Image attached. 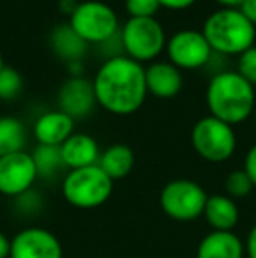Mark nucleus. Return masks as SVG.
Listing matches in <instances>:
<instances>
[{
  "mask_svg": "<svg viewBox=\"0 0 256 258\" xmlns=\"http://www.w3.org/2000/svg\"><path fill=\"white\" fill-rule=\"evenodd\" d=\"M9 258H63V248L48 228L28 227L11 239Z\"/></svg>",
  "mask_w": 256,
  "mask_h": 258,
  "instance_id": "nucleus-11",
  "label": "nucleus"
},
{
  "mask_svg": "<svg viewBox=\"0 0 256 258\" xmlns=\"http://www.w3.org/2000/svg\"><path fill=\"white\" fill-rule=\"evenodd\" d=\"M97 102L106 111L127 116L142 107L147 95L146 72L127 54L106 60L93 78Z\"/></svg>",
  "mask_w": 256,
  "mask_h": 258,
  "instance_id": "nucleus-1",
  "label": "nucleus"
},
{
  "mask_svg": "<svg viewBox=\"0 0 256 258\" xmlns=\"http://www.w3.org/2000/svg\"><path fill=\"white\" fill-rule=\"evenodd\" d=\"M205 100L211 116L232 126L246 121L256 107L254 86L237 71H223L212 76L207 85Z\"/></svg>",
  "mask_w": 256,
  "mask_h": 258,
  "instance_id": "nucleus-2",
  "label": "nucleus"
},
{
  "mask_svg": "<svg viewBox=\"0 0 256 258\" xmlns=\"http://www.w3.org/2000/svg\"><path fill=\"white\" fill-rule=\"evenodd\" d=\"M27 128L18 118L0 116V156L25 151Z\"/></svg>",
  "mask_w": 256,
  "mask_h": 258,
  "instance_id": "nucleus-21",
  "label": "nucleus"
},
{
  "mask_svg": "<svg viewBox=\"0 0 256 258\" xmlns=\"http://www.w3.org/2000/svg\"><path fill=\"white\" fill-rule=\"evenodd\" d=\"M237 72H239L247 83L256 86V46H251L249 49H246L244 53L239 54Z\"/></svg>",
  "mask_w": 256,
  "mask_h": 258,
  "instance_id": "nucleus-24",
  "label": "nucleus"
},
{
  "mask_svg": "<svg viewBox=\"0 0 256 258\" xmlns=\"http://www.w3.org/2000/svg\"><path fill=\"white\" fill-rule=\"evenodd\" d=\"M204 218L212 227V230L232 232L237 227V223H239L240 211L237 202L233 199H230L228 195L216 194L207 197Z\"/></svg>",
  "mask_w": 256,
  "mask_h": 258,
  "instance_id": "nucleus-17",
  "label": "nucleus"
},
{
  "mask_svg": "<svg viewBox=\"0 0 256 258\" xmlns=\"http://www.w3.org/2000/svg\"><path fill=\"white\" fill-rule=\"evenodd\" d=\"M244 248H246V256L247 258H256V225L249 230L247 239L244 242Z\"/></svg>",
  "mask_w": 256,
  "mask_h": 258,
  "instance_id": "nucleus-30",
  "label": "nucleus"
},
{
  "mask_svg": "<svg viewBox=\"0 0 256 258\" xmlns=\"http://www.w3.org/2000/svg\"><path fill=\"white\" fill-rule=\"evenodd\" d=\"M246 248L233 232L212 230L200 241L197 258H244Z\"/></svg>",
  "mask_w": 256,
  "mask_h": 258,
  "instance_id": "nucleus-16",
  "label": "nucleus"
},
{
  "mask_svg": "<svg viewBox=\"0 0 256 258\" xmlns=\"http://www.w3.org/2000/svg\"><path fill=\"white\" fill-rule=\"evenodd\" d=\"M125 54L135 61H151L167 46L165 30L156 18H130L120 28Z\"/></svg>",
  "mask_w": 256,
  "mask_h": 258,
  "instance_id": "nucleus-6",
  "label": "nucleus"
},
{
  "mask_svg": "<svg viewBox=\"0 0 256 258\" xmlns=\"http://www.w3.org/2000/svg\"><path fill=\"white\" fill-rule=\"evenodd\" d=\"M97 104L93 81L82 78H68L58 90L60 111L68 114L72 119L86 118L92 114Z\"/></svg>",
  "mask_w": 256,
  "mask_h": 258,
  "instance_id": "nucleus-12",
  "label": "nucleus"
},
{
  "mask_svg": "<svg viewBox=\"0 0 256 258\" xmlns=\"http://www.w3.org/2000/svg\"><path fill=\"white\" fill-rule=\"evenodd\" d=\"M82 60H77V61H68V74L70 78H82Z\"/></svg>",
  "mask_w": 256,
  "mask_h": 258,
  "instance_id": "nucleus-32",
  "label": "nucleus"
},
{
  "mask_svg": "<svg viewBox=\"0 0 256 258\" xmlns=\"http://www.w3.org/2000/svg\"><path fill=\"white\" fill-rule=\"evenodd\" d=\"M37 181L34 158L27 151L0 156V194L6 197H20L32 190Z\"/></svg>",
  "mask_w": 256,
  "mask_h": 258,
  "instance_id": "nucleus-10",
  "label": "nucleus"
},
{
  "mask_svg": "<svg viewBox=\"0 0 256 258\" xmlns=\"http://www.w3.org/2000/svg\"><path fill=\"white\" fill-rule=\"evenodd\" d=\"M216 2H219L225 7H240L244 0H216Z\"/></svg>",
  "mask_w": 256,
  "mask_h": 258,
  "instance_id": "nucleus-34",
  "label": "nucleus"
},
{
  "mask_svg": "<svg viewBox=\"0 0 256 258\" xmlns=\"http://www.w3.org/2000/svg\"><path fill=\"white\" fill-rule=\"evenodd\" d=\"M161 7H167V9H174V11H179V9H186V7L193 6L197 0H158Z\"/></svg>",
  "mask_w": 256,
  "mask_h": 258,
  "instance_id": "nucleus-29",
  "label": "nucleus"
},
{
  "mask_svg": "<svg viewBox=\"0 0 256 258\" xmlns=\"http://www.w3.org/2000/svg\"><path fill=\"white\" fill-rule=\"evenodd\" d=\"M244 170L249 176V179L253 181V184L256 186V144L249 148V151L246 153L244 158Z\"/></svg>",
  "mask_w": 256,
  "mask_h": 258,
  "instance_id": "nucleus-27",
  "label": "nucleus"
},
{
  "mask_svg": "<svg viewBox=\"0 0 256 258\" xmlns=\"http://www.w3.org/2000/svg\"><path fill=\"white\" fill-rule=\"evenodd\" d=\"M202 34L212 51L219 54H240L254 46L256 27L240 13L239 7H223L209 14Z\"/></svg>",
  "mask_w": 256,
  "mask_h": 258,
  "instance_id": "nucleus-3",
  "label": "nucleus"
},
{
  "mask_svg": "<svg viewBox=\"0 0 256 258\" xmlns=\"http://www.w3.org/2000/svg\"><path fill=\"white\" fill-rule=\"evenodd\" d=\"M23 88L21 74L14 67L4 65L0 69V100H14Z\"/></svg>",
  "mask_w": 256,
  "mask_h": 258,
  "instance_id": "nucleus-23",
  "label": "nucleus"
},
{
  "mask_svg": "<svg viewBox=\"0 0 256 258\" xmlns=\"http://www.w3.org/2000/svg\"><path fill=\"white\" fill-rule=\"evenodd\" d=\"M133 163H135V156L132 148H128L127 144H113L100 153L99 160V167L113 181L127 177L132 172Z\"/></svg>",
  "mask_w": 256,
  "mask_h": 258,
  "instance_id": "nucleus-19",
  "label": "nucleus"
},
{
  "mask_svg": "<svg viewBox=\"0 0 256 258\" xmlns=\"http://www.w3.org/2000/svg\"><path fill=\"white\" fill-rule=\"evenodd\" d=\"M167 54L170 63L178 69L195 71L209 63L212 56V48L207 39L198 30H179L167 41Z\"/></svg>",
  "mask_w": 256,
  "mask_h": 258,
  "instance_id": "nucleus-9",
  "label": "nucleus"
},
{
  "mask_svg": "<svg viewBox=\"0 0 256 258\" xmlns=\"http://www.w3.org/2000/svg\"><path fill=\"white\" fill-rule=\"evenodd\" d=\"M63 163L68 170L97 165L100 160L99 143L88 134H72L60 146Z\"/></svg>",
  "mask_w": 256,
  "mask_h": 258,
  "instance_id": "nucleus-15",
  "label": "nucleus"
},
{
  "mask_svg": "<svg viewBox=\"0 0 256 258\" xmlns=\"http://www.w3.org/2000/svg\"><path fill=\"white\" fill-rule=\"evenodd\" d=\"M4 67V58H2V53H0V69Z\"/></svg>",
  "mask_w": 256,
  "mask_h": 258,
  "instance_id": "nucleus-35",
  "label": "nucleus"
},
{
  "mask_svg": "<svg viewBox=\"0 0 256 258\" xmlns=\"http://www.w3.org/2000/svg\"><path fill=\"white\" fill-rule=\"evenodd\" d=\"M34 165L37 170V179H53L63 169H67L62 158L60 146H48V144H37L32 153Z\"/></svg>",
  "mask_w": 256,
  "mask_h": 258,
  "instance_id": "nucleus-20",
  "label": "nucleus"
},
{
  "mask_svg": "<svg viewBox=\"0 0 256 258\" xmlns=\"http://www.w3.org/2000/svg\"><path fill=\"white\" fill-rule=\"evenodd\" d=\"M192 146L204 160L221 163L235 153L237 137L232 125L214 116H205L195 123L192 130Z\"/></svg>",
  "mask_w": 256,
  "mask_h": 258,
  "instance_id": "nucleus-5",
  "label": "nucleus"
},
{
  "mask_svg": "<svg viewBox=\"0 0 256 258\" xmlns=\"http://www.w3.org/2000/svg\"><path fill=\"white\" fill-rule=\"evenodd\" d=\"M70 27L75 34L88 44H102L120 30L118 16L107 4L100 0L79 2L75 11L70 14Z\"/></svg>",
  "mask_w": 256,
  "mask_h": 258,
  "instance_id": "nucleus-7",
  "label": "nucleus"
},
{
  "mask_svg": "<svg viewBox=\"0 0 256 258\" xmlns=\"http://www.w3.org/2000/svg\"><path fill=\"white\" fill-rule=\"evenodd\" d=\"M209 195L192 179H174L163 186L160 206L168 218L176 221H193L204 216Z\"/></svg>",
  "mask_w": 256,
  "mask_h": 258,
  "instance_id": "nucleus-8",
  "label": "nucleus"
},
{
  "mask_svg": "<svg viewBox=\"0 0 256 258\" xmlns=\"http://www.w3.org/2000/svg\"><path fill=\"white\" fill-rule=\"evenodd\" d=\"M49 44L51 49L58 54L62 60L68 61H77L84 58L88 51V42L82 41L75 30L70 27V23H60L49 34Z\"/></svg>",
  "mask_w": 256,
  "mask_h": 258,
  "instance_id": "nucleus-18",
  "label": "nucleus"
},
{
  "mask_svg": "<svg viewBox=\"0 0 256 258\" xmlns=\"http://www.w3.org/2000/svg\"><path fill=\"white\" fill-rule=\"evenodd\" d=\"M146 72V86L147 93H153L158 99H172L183 90V74L170 61H153Z\"/></svg>",
  "mask_w": 256,
  "mask_h": 258,
  "instance_id": "nucleus-13",
  "label": "nucleus"
},
{
  "mask_svg": "<svg viewBox=\"0 0 256 258\" xmlns=\"http://www.w3.org/2000/svg\"><path fill=\"white\" fill-rule=\"evenodd\" d=\"M72 134H74V119L60 109L42 112L34 123V137L39 144L62 146Z\"/></svg>",
  "mask_w": 256,
  "mask_h": 258,
  "instance_id": "nucleus-14",
  "label": "nucleus"
},
{
  "mask_svg": "<svg viewBox=\"0 0 256 258\" xmlns=\"http://www.w3.org/2000/svg\"><path fill=\"white\" fill-rule=\"evenodd\" d=\"M114 181L97 165L68 170L63 177L62 194L65 201L77 209H95L106 204L113 195Z\"/></svg>",
  "mask_w": 256,
  "mask_h": 258,
  "instance_id": "nucleus-4",
  "label": "nucleus"
},
{
  "mask_svg": "<svg viewBox=\"0 0 256 258\" xmlns=\"http://www.w3.org/2000/svg\"><path fill=\"white\" fill-rule=\"evenodd\" d=\"M125 7L130 18H154L161 6L158 0H127Z\"/></svg>",
  "mask_w": 256,
  "mask_h": 258,
  "instance_id": "nucleus-25",
  "label": "nucleus"
},
{
  "mask_svg": "<svg viewBox=\"0 0 256 258\" xmlns=\"http://www.w3.org/2000/svg\"><path fill=\"white\" fill-rule=\"evenodd\" d=\"M254 184L253 181L249 179V176L246 174L244 169H237L232 170V172L226 176L225 179V195H228L230 199H244L253 191Z\"/></svg>",
  "mask_w": 256,
  "mask_h": 258,
  "instance_id": "nucleus-22",
  "label": "nucleus"
},
{
  "mask_svg": "<svg viewBox=\"0 0 256 258\" xmlns=\"http://www.w3.org/2000/svg\"><path fill=\"white\" fill-rule=\"evenodd\" d=\"M254 123H256V107H254Z\"/></svg>",
  "mask_w": 256,
  "mask_h": 258,
  "instance_id": "nucleus-36",
  "label": "nucleus"
},
{
  "mask_svg": "<svg viewBox=\"0 0 256 258\" xmlns=\"http://www.w3.org/2000/svg\"><path fill=\"white\" fill-rule=\"evenodd\" d=\"M99 49L102 51V54L106 56V60L116 56H123L125 48H123V41H121V32L118 30L113 37H109L107 41H104L102 44H99Z\"/></svg>",
  "mask_w": 256,
  "mask_h": 258,
  "instance_id": "nucleus-26",
  "label": "nucleus"
},
{
  "mask_svg": "<svg viewBox=\"0 0 256 258\" xmlns=\"http://www.w3.org/2000/svg\"><path fill=\"white\" fill-rule=\"evenodd\" d=\"M11 255V239L0 232V258H9Z\"/></svg>",
  "mask_w": 256,
  "mask_h": 258,
  "instance_id": "nucleus-31",
  "label": "nucleus"
},
{
  "mask_svg": "<svg viewBox=\"0 0 256 258\" xmlns=\"http://www.w3.org/2000/svg\"><path fill=\"white\" fill-rule=\"evenodd\" d=\"M58 6H60V9H62L63 13H67L68 16H70V14L75 11V7H77V2H75V0H60Z\"/></svg>",
  "mask_w": 256,
  "mask_h": 258,
  "instance_id": "nucleus-33",
  "label": "nucleus"
},
{
  "mask_svg": "<svg viewBox=\"0 0 256 258\" xmlns=\"http://www.w3.org/2000/svg\"><path fill=\"white\" fill-rule=\"evenodd\" d=\"M240 13L251 21V23L256 27V0H244L242 6L239 7Z\"/></svg>",
  "mask_w": 256,
  "mask_h": 258,
  "instance_id": "nucleus-28",
  "label": "nucleus"
}]
</instances>
